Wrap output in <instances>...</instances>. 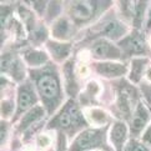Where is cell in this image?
Listing matches in <instances>:
<instances>
[{
    "label": "cell",
    "mask_w": 151,
    "mask_h": 151,
    "mask_svg": "<svg viewBox=\"0 0 151 151\" xmlns=\"http://www.w3.org/2000/svg\"><path fill=\"white\" fill-rule=\"evenodd\" d=\"M35 81L47 112L52 114L61 101V89L58 73L47 68L35 75Z\"/></svg>",
    "instance_id": "1"
},
{
    "label": "cell",
    "mask_w": 151,
    "mask_h": 151,
    "mask_svg": "<svg viewBox=\"0 0 151 151\" xmlns=\"http://www.w3.org/2000/svg\"><path fill=\"white\" fill-rule=\"evenodd\" d=\"M84 125H86V122L81 116L79 107L73 100H70L64 106V109L59 112V115L51 121V127H60L66 131H75Z\"/></svg>",
    "instance_id": "2"
},
{
    "label": "cell",
    "mask_w": 151,
    "mask_h": 151,
    "mask_svg": "<svg viewBox=\"0 0 151 151\" xmlns=\"http://www.w3.org/2000/svg\"><path fill=\"white\" fill-rule=\"evenodd\" d=\"M95 147H105V129L83 131L70 146V151H86Z\"/></svg>",
    "instance_id": "3"
},
{
    "label": "cell",
    "mask_w": 151,
    "mask_h": 151,
    "mask_svg": "<svg viewBox=\"0 0 151 151\" xmlns=\"http://www.w3.org/2000/svg\"><path fill=\"white\" fill-rule=\"evenodd\" d=\"M99 3L96 1H74L69 4V15L76 24H83L95 15Z\"/></svg>",
    "instance_id": "4"
},
{
    "label": "cell",
    "mask_w": 151,
    "mask_h": 151,
    "mask_svg": "<svg viewBox=\"0 0 151 151\" xmlns=\"http://www.w3.org/2000/svg\"><path fill=\"white\" fill-rule=\"evenodd\" d=\"M91 55L95 59H120L121 51L105 39L96 40L91 46Z\"/></svg>",
    "instance_id": "5"
},
{
    "label": "cell",
    "mask_w": 151,
    "mask_h": 151,
    "mask_svg": "<svg viewBox=\"0 0 151 151\" xmlns=\"http://www.w3.org/2000/svg\"><path fill=\"white\" fill-rule=\"evenodd\" d=\"M36 102V95L31 84H24L19 88L18 91V115L23 111L28 110Z\"/></svg>",
    "instance_id": "6"
},
{
    "label": "cell",
    "mask_w": 151,
    "mask_h": 151,
    "mask_svg": "<svg viewBox=\"0 0 151 151\" xmlns=\"http://www.w3.org/2000/svg\"><path fill=\"white\" fill-rule=\"evenodd\" d=\"M149 119H150L149 111L145 109V106L142 104H139L131 120V132L134 136H137L142 131V129L146 126Z\"/></svg>",
    "instance_id": "7"
},
{
    "label": "cell",
    "mask_w": 151,
    "mask_h": 151,
    "mask_svg": "<svg viewBox=\"0 0 151 151\" xmlns=\"http://www.w3.org/2000/svg\"><path fill=\"white\" fill-rule=\"evenodd\" d=\"M96 73L106 78H116L126 73V66L117 63H96Z\"/></svg>",
    "instance_id": "8"
},
{
    "label": "cell",
    "mask_w": 151,
    "mask_h": 151,
    "mask_svg": "<svg viewBox=\"0 0 151 151\" xmlns=\"http://www.w3.org/2000/svg\"><path fill=\"white\" fill-rule=\"evenodd\" d=\"M120 45L126 50V52L130 55V54H134V55H139V54H144L145 52V41L139 34H132L130 36H127L125 40L120 42Z\"/></svg>",
    "instance_id": "9"
},
{
    "label": "cell",
    "mask_w": 151,
    "mask_h": 151,
    "mask_svg": "<svg viewBox=\"0 0 151 151\" xmlns=\"http://www.w3.org/2000/svg\"><path fill=\"white\" fill-rule=\"evenodd\" d=\"M3 71L10 73L13 75V78H15L17 80H21L24 76V70H23V65H21V61L15 56L13 58V56L5 55L3 58Z\"/></svg>",
    "instance_id": "10"
},
{
    "label": "cell",
    "mask_w": 151,
    "mask_h": 151,
    "mask_svg": "<svg viewBox=\"0 0 151 151\" xmlns=\"http://www.w3.org/2000/svg\"><path fill=\"white\" fill-rule=\"evenodd\" d=\"M125 31H126L125 25H122L120 21H117L115 19H111V20H107L102 25L100 33L101 35L107 36L110 39H117V37H120L125 34Z\"/></svg>",
    "instance_id": "11"
},
{
    "label": "cell",
    "mask_w": 151,
    "mask_h": 151,
    "mask_svg": "<svg viewBox=\"0 0 151 151\" xmlns=\"http://www.w3.org/2000/svg\"><path fill=\"white\" fill-rule=\"evenodd\" d=\"M46 47L56 61H63L65 58H68L70 50H71L70 44H64V42H56V41H47Z\"/></svg>",
    "instance_id": "12"
},
{
    "label": "cell",
    "mask_w": 151,
    "mask_h": 151,
    "mask_svg": "<svg viewBox=\"0 0 151 151\" xmlns=\"http://www.w3.org/2000/svg\"><path fill=\"white\" fill-rule=\"evenodd\" d=\"M126 126L122 122H115L111 129V141L114 146L120 151L126 140Z\"/></svg>",
    "instance_id": "13"
},
{
    "label": "cell",
    "mask_w": 151,
    "mask_h": 151,
    "mask_svg": "<svg viewBox=\"0 0 151 151\" xmlns=\"http://www.w3.org/2000/svg\"><path fill=\"white\" fill-rule=\"evenodd\" d=\"M70 33H71V26L65 18L59 19L52 26V35L58 39H68Z\"/></svg>",
    "instance_id": "14"
},
{
    "label": "cell",
    "mask_w": 151,
    "mask_h": 151,
    "mask_svg": "<svg viewBox=\"0 0 151 151\" xmlns=\"http://www.w3.org/2000/svg\"><path fill=\"white\" fill-rule=\"evenodd\" d=\"M44 116V110H42V107L40 106H35L33 107L28 114H26L23 120H21V124H20V130H25V129H28L29 126H31L35 121L40 120V119Z\"/></svg>",
    "instance_id": "15"
},
{
    "label": "cell",
    "mask_w": 151,
    "mask_h": 151,
    "mask_svg": "<svg viewBox=\"0 0 151 151\" xmlns=\"http://www.w3.org/2000/svg\"><path fill=\"white\" fill-rule=\"evenodd\" d=\"M24 58L26 63L31 66H40L44 63H46L47 56L45 52L37 51V50H28L24 52Z\"/></svg>",
    "instance_id": "16"
},
{
    "label": "cell",
    "mask_w": 151,
    "mask_h": 151,
    "mask_svg": "<svg viewBox=\"0 0 151 151\" xmlns=\"http://www.w3.org/2000/svg\"><path fill=\"white\" fill-rule=\"evenodd\" d=\"M146 63H147L146 59H134L132 60L130 79L132 80L134 83H137L140 80V78H141V75L144 73V69H145Z\"/></svg>",
    "instance_id": "17"
},
{
    "label": "cell",
    "mask_w": 151,
    "mask_h": 151,
    "mask_svg": "<svg viewBox=\"0 0 151 151\" xmlns=\"http://www.w3.org/2000/svg\"><path fill=\"white\" fill-rule=\"evenodd\" d=\"M146 3H136L134 8V24L136 28H139L142 23V19H144V12H145V8H146Z\"/></svg>",
    "instance_id": "18"
},
{
    "label": "cell",
    "mask_w": 151,
    "mask_h": 151,
    "mask_svg": "<svg viewBox=\"0 0 151 151\" xmlns=\"http://www.w3.org/2000/svg\"><path fill=\"white\" fill-rule=\"evenodd\" d=\"M125 151H150V150L144 144L136 141V140H131L125 146Z\"/></svg>",
    "instance_id": "19"
},
{
    "label": "cell",
    "mask_w": 151,
    "mask_h": 151,
    "mask_svg": "<svg viewBox=\"0 0 151 151\" xmlns=\"http://www.w3.org/2000/svg\"><path fill=\"white\" fill-rule=\"evenodd\" d=\"M90 116L95 122H105L106 121V114L100 109H93L90 111Z\"/></svg>",
    "instance_id": "20"
},
{
    "label": "cell",
    "mask_w": 151,
    "mask_h": 151,
    "mask_svg": "<svg viewBox=\"0 0 151 151\" xmlns=\"http://www.w3.org/2000/svg\"><path fill=\"white\" fill-rule=\"evenodd\" d=\"M3 115L8 116L10 115V112H12V109H13V105L10 104L9 101H3Z\"/></svg>",
    "instance_id": "21"
},
{
    "label": "cell",
    "mask_w": 151,
    "mask_h": 151,
    "mask_svg": "<svg viewBox=\"0 0 151 151\" xmlns=\"http://www.w3.org/2000/svg\"><path fill=\"white\" fill-rule=\"evenodd\" d=\"M146 30H147V31H151V10H150V17H149V20H147Z\"/></svg>",
    "instance_id": "22"
},
{
    "label": "cell",
    "mask_w": 151,
    "mask_h": 151,
    "mask_svg": "<svg viewBox=\"0 0 151 151\" xmlns=\"http://www.w3.org/2000/svg\"><path fill=\"white\" fill-rule=\"evenodd\" d=\"M146 78L150 80V81H151V68L147 70V73H146Z\"/></svg>",
    "instance_id": "23"
},
{
    "label": "cell",
    "mask_w": 151,
    "mask_h": 151,
    "mask_svg": "<svg viewBox=\"0 0 151 151\" xmlns=\"http://www.w3.org/2000/svg\"><path fill=\"white\" fill-rule=\"evenodd\" d=\"M149 100H150V101H151V96H149Z\"/></svg>",
    "instance_id": "24"
}]
</instances>
